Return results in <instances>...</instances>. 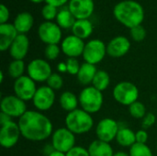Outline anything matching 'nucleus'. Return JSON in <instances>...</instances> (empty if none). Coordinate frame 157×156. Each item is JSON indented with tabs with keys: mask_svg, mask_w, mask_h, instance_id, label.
I'll list each match as a JSON object with an SVG mask.
<instances>
[{
	"mask_svg": "<svg viewBox=\"0 0 157 156\" xmlns=\"http://www.w3.org/2000/svg\"><path fill=\"white\" fill-rule=\"evenodd\" d=\"M21 136L30 142H42L52 137L53 125L40 111L28 110L17 121Z\"/></svg>",
	"mask_w": 157,
	"mask_h": 156,
	"instance_id": "f257e3e1",
	"label": "nucleus"
},
{
	"mask_svg": "<svg viewBox=\"0 0 157 156\" xmlns=\"http://www.w3.org/2000/svg\"><path fill=\"white\" fill-rule=\"evenodd\" d=\"M115 18L130 29L142 25L144 19L143 6L133 0H124L118 3L113 9Z\"/></svg>",
	"mask_w": 157,
	"mask_h": 156,
	"instance_id": "f03ea898",
	"label": "nucleus"
},
{
	"mask_svg": "<svg viewBox=\"0 0 157 156\" xmlns=\"http://www.w3.org/2000/svg\"><path fill=\"white\" fill-rule=\"evenodd\" d=\"M65 127L75 135L87 133L94 127L92 115L82 108H77L67 113L64 120Z\"/></svg>",
	"mask_w": 157,
	"mask_h": 156,
	"instance_id": "7ed1b4c3",
	"label": "nucleus"
},
{
	"mask_svg": "<svg viewBox=\"0 0 157 156\" xmlns=\"http://www.w3.org/2000/svg\"><path fill=\"white\" fill-rule=\"evenodd\" d=\"M78 98L81 108L91 115L98 113L101 109L104 102L102 92L92 86H85L80 92Z\"/></svg>",
	"mask_w": 157,
	"mask_h": 156,
	"instance_id": "20e7f679",
	"label": "nucleus"
},
{
	"mask_svg": "<svg viewBox=\"0 0 157 156\" xmlns=\"http://www.w3.org/2000/svg\"><path fill=\"white\" fill-rule=\"evenodd\" d=\"M112 96L119 104L130 107L132 104L138 101L139 89L132 82L121 81L114 86Z\"/></svg>",
	"mask_w": 157,
	"mask_h": 156,
	"instance_id": "39448f33",
	"label": "nucleus"
},
{
	"mask_svg": "<svg viewBox=\"0 0 157 156\" xmlns=\"http://www.w3.org/2000/svg\"><path fill=\"white\" fill-rule=\"evenodd\" d=\"M107 54V45L98 39L91 40L85 45L83 59L85 63L97 65L101 63Z\"/></svg>",
	"mask_w": 157,
	"mask_h": 156,
	"instance_id": "423d86ee",
	"label": "nucleus"
},
{
	"mask_svg": "<svg viewBox=\"0 0 157 156\" xmlns=\"http://www.w3.org/2000/svg\"><path fill=\"white\" fill-rule=\"evenodd\" d=\"M51 144L55 151L66 154L75 146V134L66 127L59 128L53 131Z\"/></svg>",
	"mask_w": 157,
	"mask_h": 156,
	"instance_id": "0eeeda50",
	"label": "nucleus"
},
{
	"mask_svg": "<svg viewBox=\"0 0 157 156\" xmlns=\"http://www.w3.org/2000/svg\"><path fill=\"white\" fill-rule=\"evenodd\" d=\"M27 75H29L36 83H43L52 74V66L48 61L44 59H34L27 65Z\"/></svg>",
	"mask_w": 157,
	"mask_h": 156,
	"instance_id": "6e6552de",
	"label": "nucleus"
},
{
	"mask_svg": "<svg viewBox=\"0 0 157 156\" xmlns=\"http://www.w3.org/2000/svg\"><path fill=\"white\" fill-rule=\"evenodd\" d=\"M0 108L2 113H5L12 119H19L28 111L26 102L15 95H8L4 97L1 99Z\"/></svg>",
	"mask_w": 157,
	"mask_h": 156,
	"instance_id": "1a4fd4ad",
	"label": "nucleus"
},
{
	"mask_svg": "<svg viewBox=\"0 0 157 156\" xmlns=\"http://www.w3.org/2000/svg\"><path fill=\"white\" fill-rule=\"evenodd\" d=\"M37 89L36 82H34L29 75H23L16 79L13 84L14 95L25 102L33 99Z\"/></svg>",
	"mask_w": 157,
	"mask_h": 156,
	"instance_id": "9d476101",
	"label": "nucleus"
},
{
	"mask_svg": "<svg viewBox=\"0 0 157 156\" xmlns=\"http://www.w3.org/2000/svg\"><path fill=\"white\" fill-rule=\"evenodd\" d=\"M120 126L118 122L110 118H105L98 121L96 127V135L98 140L110 143L116 140Z\"/></svg>",
	"mask_w": 157,
	"mask_h": 156,
	"instance_id": "9b49d317",
	"label": "nucleus"
},
{
	"mask_svg": "<svg viewBox=\"0 0 157 156\" xmlns=\"http://www.w3.org/2000/svg\"><path fill=\"white\" fill-rule=\"evenodd\" d=\"M31 101L38 111H47L52 108L55 102V91L47 85L41 86L38 87Z\"/></svg>",
	"mask_w": 157,
	"mask_h": 156,
	"instance_id": "f8f14e48",
	"label": "nucleus"
},
{
	"mask_svg": "<svg viewBox=\"0 0 157 156\" xmlns=\"http://www.w3.org/2000/svg\"><path fill=\"white\" fill-rule=\"evenodd\" d=\"M21 136L17 122L13 120L1 125L0 129V144L6 149L14 147Z\"/></svg>",
	"mask_w": 157,
	"mask_h": 156,
	"instance_id": "ddd939ff",
	"label": "nucleus"
},
{
	"mask_svg": "<svg viewBox=\"0 0 157 156\" xmlns=\"http://www.w3.org/2000/svg\"><path fill=\"white\" fill-rule=\"evenodd\" d=\"M40 40L47 44H58L62 40V30L57 23L52 21H45L41 23L38 29Z\"/></svg>",
	"mask_w": 157,
	"mask_h": 156,
	"instance_id": "4468645a",
	"label": "nucleus"
},
{
	"mask_svg": "<svg viewBox=\"0 0 157 156\" xmlns=\"http://www.w3.org/2000/svg\"><path fill=\"white\" fill-rule=\"evenodd\" d=\"M86 43L80 38L75 35H69L64 38L61 43V50L68 58H77L83 55Z\"/></svg>",
	"mask_w": 157,
	"mask_h": 156,
	"instance_id": "2eb2a0df",
	"label": "nucleus"
},
{
	"mask_svg": "<svg viewBox=\"0 0 157 156\" xmlns=\"http://www.w3.org/2000/svg\"><path fill=\"white\" fill-rule=\"evenodd\" d=\"M68 9L76 19H88L94 12L93 0H70Z\"/></svg>",
	"mask_w": 157,
	"mask_h": 156,
	"instance_id": "dca6fc26",
	"label": "nucleus"
},
{
	"mask_svg": "<svg viewBox=\"0 0 157 156\" xmlns=\"http://www.w3.org/2000/svg\"><path fill=\"white\" fill-rule=\"evenodd\" d=\"M131 49V41L124 36H117L107 44V54L112 58L126 55Z\"/></svg>",
	"mask_w": 157,
	"mask_h": 156,
	"instance_id": "f3484780",
	"label": "nucleus"
},
{
	"mask_svg": "<svg viewBox=\"0 0 157 156\" xmlns=\"http://www.w3.org/2000/svg\"><path fill=\"white\" fill-rule=\"evenodd\" d=\"M29 49V40L26 34H18L9 48V54L13 60H23Z\"/></svg>",
	"mask_w": 157,
	"mask_h": 156,
	"instance_id": "a211bd4d",
	"label": "nucleus"
},
{
	"mask_svg": "<svg viewBox=\"0 0 157 156\" xmlns=\"http://www.w3.org/2000/svg\"><path fill=\"white\" fill-rule=\"evenodd\" d=\"M17 35L18 32L14 24H0V51H6V50H9Z\"/></svg>",
	"mask_w": 157,
	"mask_h": 156,
	"instance_id": "6ab92c4d",
	"label": "nucleus"
},
{
	"mask_svg": "<svg viewBox=\"0 0 157 156\" xmlns=\"http://www.w3.org/2000/svg\"><path fill=\"white\" fill-rule=\"evenodd\" d=\"M97 72H98V69H97L96 65L87 63H84L81 64L80 70L76 75L77 81L79 82L80 85L88 86L92 85V82L94 80V77H95Z\"/></svg>",
	"mask_w": 157,
	"mask_h": 156,
	"instance_id": "aec40b11",
	"label": "nucleus"
},
{
	"mask_svg": "<svg viewBox=\"0 0 157 156\" xmlns=\"http://www.w3.org/2000/svg\"><path fill=\"white\" fill-rule=\"evenodd\" d=\"M33 23L34 19L31 14L29 12H21L16 17L13 24L18 34H25L31 29Z\"/></svg>",
	"mask_w": 157,
	"mask_h": 156,
	"instance_id": "412c9836",
	"label": "nucleus"
},
{
	"mask_svg": "<svg viewBox=\"0 0 157 156\" xmlns=\"http://www.w3.org/2000/svg\"><path fill=\"white\" fill-rule=\"evenodd\" d=\"M87 150L90 156H113L114 154L110 143L99 141L98 139L89 144Z\"/></svg>",
	"mask_w": 157,
	"mask_h": 156,
	"instance_id": "4be33fe9",
	"label": "nucleus"
},
{
	"mask_svg": "<svg viewBox=\"0 0 157 156\" xmlns=\"http://www.w3.org/2000/svg\"><path fill=\"white\" fill-rule=\"evenodd\" d=\"M73 35L80 38L81 40L87 39L93 32V25L88 19H76L72 28Z\"/></svg>",
	"mask_w": 157,
	"mask_h": 156,
	"instance_id": "5701e85b",
	"label": "nucleus"
},
{
	"mask_svg": "<svg viewBox=\"0 0 157 156\" xmlns=\"http://www.w3.org/2000/svg\"><path fill=\"white\" fill-rule=\"evenodd\" d=\"M59 104L64 111H67L69 113L77 109V107L79 105V98L73 92L64 91L61 94L59 97Z\"/></svg>",
	"mask_w": 157,
	"mask_h": 156,
	"instance_id": "b1692460",
	"label": "nucleus"
},
{
	"mask_svg": "<svg viewBox=\"0 0 157 156\" xmlns=\"http://www.w3.org/2000/svg\"><path fill=\"white\" fill-rule=\"evenodd\" d=\"M116 142L119 145H121L122 147L131 148L133 144L136 143L135 132L127 127L120 128L119 132L116 137Z\"/></svg>",
	"mask_w": 157,
	"mask_h": 156,
	"instance_id": "393cba45",
	"label": "nucleus"
},
{
	"mask_svg": "<svg viewBox=\"0 0 157 156\" xmlns=\"http://www.w3.org/2000/svg\"><path fill=\"white\" fill-rule=\"evenodd\" d=\"M76 18L73 16L69 9H62L56 17V23L61 29H72Z\"/></svg>",
	"mask_w": 157,
	"mask_h": 156,
	"instance_id": "a878e982",
	"label": "nucleus"
},
{
	"mask_svg": "<svg viewBox=\"0 0 157 156\" xmlns=\"http://www.w3.org/2000/svg\"><path fill=\"white\" fill-rule=\"evenodd\" d=\"M109 85H110V76L109 73L104 70H98L91 86L97 88L98 90L103 92L109 86Z\"/></svg>",
	"mask_w": 157,
	"mask_h": 156,
	"instance_id": "bb28decb",
	"label": "nucleus"
},
{
	"mask_svg": "<svg viewBox=\"0 0 157 156\" xmlns=\"http://www.w3.org/2000/svg\"><path fill=\"white\" fill-rule=\"evenodd\" d=\"M25 71H27V66L23 60H13L7 67L8 75L15 80L25 75Z\"/></svg>",
	"mask_w": 157,
	"mask_h": 156,
	"instance_id": "cd10ccee",
	"label": "nucleus"
},
{
	"mask_svg": "<svg viewBox=\"0 0 157 156\" xmlns=\"http://www.w3.org/2000/svg\"><path fill=\"white\" fill-rule=\"evenodd\" d=\"M129 113L132 118L136 120H140V119L143 120L147 114L146 107L143 102L136 101L129 107Z\"/></svg>",
	"mask_w": 157,
	"mask_h": 156,
	"instance_id": "c85d7f7f",
	"label": "nucleus"
},
{
	"mask_svg": "<svg viewBox=\"0 0 157 156\" xmlns=\"http://www.w3.org/2000/svg\"><path fill=\"white\" fill-rule=\"evenodd\" d=\"M129 154L130 156H154L152 150L147 144L138 143H136L130 148Z\"/></svg>",
	"mask_w": 157,
	"mask_h": 156,
	"instance_id": "c756f323",
	"label": "nucleus"
},
{
	"mask_svg": "<svg viewBox=\"0 0 157 156\" xmlns=\"http://www.w3.org/2000/svg\"><path fill=\"white\" fill-rule=\"evenodd\" d=\"M46 83H47V86L49 87H51L54 91H57V90H60L63 87V78L60 74L52 73L51 74V76L48 78V80L46 81Z\"/></svg>",
	"mask_w": 157,
	"mask_h": 156,
	"instance_id": "7c9ffc66",
	"label": "nucleus"
},
{
	"mask_svg": "<svg viewBox=\"0 0 157 156\" xmlns=\"http://www.w3.org/2000/svg\"><path fill=\"white\" fill-rule=\"evenodd\" d=\"M61 51H62L61 47H59L58 44H51L46 46L44 50V55L47 60L54 61L59 57Z\"/></svg>",
	"mask_w": 157,
	"mask_h": 156,
	"instance_id": "2f4dec72",
	"label": "nucleus"
},
{
	"mask_svg": "<svg viewBox=\"0 0 157 156\" xmlns=\"http://www.w3.org/2000/svg\"><path fill=\"white\" fill-rule=\"evenodd\" d=\"M146 34H147L146 29L142 25L136 26V27L130 29V35H131L132 39L134 41H137V42L143 41L145 39Z\"/></svg>",
	"mask_w": 157,
	"mask_h": 156,
	"instance_id": "473e14b6",
	"label": "nucleus"
},
{
	"mask_svg": "<svg viewBox=\"0 0 157 156\" xmlns=\"http://www.w3.org/2000/svg\"><path fill=\"white\" fill-rule=\"evenodd\" d=\"M41 15L44 17V19H46V21H52L54 18L56 19V17L58 15L57 7L46 4L41 9Z\"/></svg>",
	"mask_w": 157,
	"mask_h": 156,
	"instance_id": "72a5a7b5",
	"label": "nucleus"
},
{
	"mask_svg": "<svg viewBox=\"0 0 157 156\" xmlns=\"http://www.w3.org/2000/svg\"><path fill=\"white\" fill-rule=\"evenodd\" d=\"M65 63H66L67 73L71 75H77L81 67L79 61L76 58H68Z\"/></svg>",
	"mask_w": 157,
	"mask_h": 156,
	"instance_id": "f704fd0d",
	"label": "nucleus"
},
{
	"mask_svg": "<svg viewBox=\"0 0 157 156\" xmlns=\"http://www.w3.org/2000/svg\"><path fill=\"white\" fill-rule=\"evenodd\" d=\"M66 156H90L88 150L83 146H75L68 153H66Z\"/></svg>",
	"mask_w": 157,
	"mask_h": 156,
	"instance_id": "c9c22d12",
	"label": "nucleus"
},
{
	"mask_svg": "<svg viewBox=\"0 0 157 156\" xmlns=\"http://www.w3.org/2000/svg\"><path fill=\"white\" fill-rule=\"evenodd\" d=\"M156 121V117L155 114L149 112L145 115V117L143 119V122H142V125L144 127V129H148V128H151Z\"/></svg>",
	"mask_w": 157,
	"mask_h": 156,
	"instance_id": "e433bc0d",
	"label": "nucleus"
},
{
	"mask_svg": "<svg viewBox=\"0 0 157 156\" xmlns=\"http://www.w3.org/2000/svg\"><path fill=\"white\" fill-rule=\"evenodd\" d=\"M135 137H136V143L146 144L149 136H148L147 131L144 129H143V130H139L135 132Z\"/></svg>",
	"mask_w": 157,
	"mask_h": 156,
	"instance_id": "4c0bfd02",
	"label": "nucleus"
},
{
	"mask_svg": "<svg viewBox=\"0 0 157 156\" xmlns=\"http://www.w3.org/2000/svg\"><path fill=\"white\" fill-rule=\"evenodd\" d=\"M8 18H9V10L4 4H1L0 5V24L7 23Z\"/></svg>",
	"mask_w": 157,
	"mask_h": 156,
	"instance_id": "58836bf2",
	"label": "nucleus"
},
{
	"mask_svg": "<svg viewBox=\"0 0 157 156\" xmlns=\"http://www.w3.org/2000/svg\"><path fill=\"white\" fill-rule=\"evenodd\" d=\"M45 2H46V4L53 6L55 7H60V6H63V5H65L68 2V0H45Z\"/></svg>",
	"mask_w": 157,
	"mask_h": 156,
	"instance_id": "ea45409f",
	"label": "nucleus"
},
{
	"mask_svg": "<svg viewBox=\"0 0 157 156\" xmlns=\"http://www.w3.org/2000/svg\"><path fill=\"white\" fill-rule=\"evenodd\" d=\"M12 120V118H10L9 116L6 115L5 113H2L1 112V115H0V124L3 125V124H6L9 121Z\"/></svg>",
	"mask_w": 157,
	"mask_h": 156,
	"instance_id": "a19ab883",
	"label": "nucleus"
},
{
	"mask_svg": "<svg viewBox=\"0 0 157 156\" xmlns=\"http://www.w3.org/2000/svg\"><path fill=\"white\" fill-rule=\"evenodd\" d=\"M57 70L59 71V73H67L66 63H59L57 65Z\"/></svg>",
	"mask_w": 157,
	"mask_h": 156,
	"instance_id": "79ce46f5",
	"label": "nucleus"
},
{
	"mask_svg": "<svg viewBox=\"0 0 157 156\" xmlns=\"http://www.w3.org/2000/svg\"><path fill=\"white\" fill-rule=\"evenodd\" d=\"M47 156H66V154L62 153V152H59V151L53 150L51 154H49Z\"/></svg>",
	"mask_w": 157,
	"mask_h": 156,
	"instance_id": "37998d69",
	"label": "nucleus"
},
{
	"mask_svg": "<svg viewBox=\"0 0 157 156\" xmlns=\"http://www.w3.org/2000/svg\"><path fill=\"white\" fill-rule=\"evenodd\" d=\"M113 156H130V154L126 152H122V151H120V152H117V153H114Z\"/></svg>",
	"mask_w": 157,
	"mask_h": 156,
	"instance_id": "c03bdc74",
	"label": "nucleus"
},
{
	"mask_svg": "<svg viewBox=\"0 0 157 156\" xmlns=\"http://www.w3.org/2000/svg\"><path fill=\"white\" fill-rule=\"evenodd\" d=\"M29 1H31L32 3H37V4H39V3H41V2L45 1V0H29Z\"/></svg>",
	"mask_w": 157,
	"mask_h": 156,
	"instance_id": "a18cd8bd",
	"label": "nucleus"
},
{
	"mask_svg": "<svg viewBox=\"0 0 157 156\" xmlns=\"http://www.w3.org/2000/svg\"><path fill=\"white\" fill-rule=\"evenodd\" d=\"M0 76H1V80H0V82H1V83H3V81H4V73H3V72H1Z\"/></svg>",
	"mask_w": 157,
	"mask_h": 156,
	"instance_id": "49530a36",
	"label": "nucleus"
},
{
	"mask_svg": "<svg viewBox=\"0 0 157 156\" xmlns=\"http://www.w3.org/2000/svg\"><path fill=\"white\" fill-rule=\"evenodd\" d=\"M156 149H157V146H156Z\"/></svg>",
	"mask_w": 157,
	"mask_h": 156,
	"instance_id": "de8ad7c7",
	"label": "nucleus"
}]
</instances>
